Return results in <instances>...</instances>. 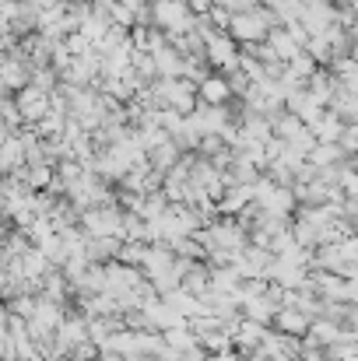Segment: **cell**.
<instances>
[{
    "label": "cell",
    "mask_w": 358,
    "mask_h": 361,
    "mask_svg": "<svg viewBox=\"0 0 358 361\" xmlns=\"http://www.w3.org/2000/svg\"><path fill=\"white\" fill-rule=\"evenodd\" d=\"M274 323L281 326V334H295V337H302V334H306V326H309V319H306L302 312H288V309H285V312H278V316H274Z\"/></svg>",
    "instance_id": "6da1fadb"
}]
</instances>
